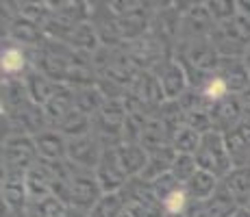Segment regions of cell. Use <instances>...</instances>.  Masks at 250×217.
<instances>
[{
	"label": "cell",
	"mask_w": 250,
	"mask_h": 217,
	"mask_svg": "<svg viewBox=\"0 0 250 217\" xmlns=\"http://www.w3.org/2000/svg\"><path fill=\"white\" fill-rule=\"evenodd\" d=\"M24 70H26V52L20 46L9 41L2 48V74L7 79H16Z\"/></svg>",
	"instance_id": "25"
},
{
	"label": "cell",
	"mask_w": 250,
	"mask_h": 217,
	"mask_svg": "<svg viewBox=\"0 0 250 217\" xmlns=\"http://www.w3.org/2000/svg\"><path fill=\"white\" fill-rule=\"evenodd\" d=\"M115 157H118L122 170L126 172L128 178H139L148 163V152L139 143H122L115 148Z\"/></svg>",
	"instance_id": "17"
},
{
	"label": "cell",
	"mask_w": 250,
	"mask_h": 217,
	"mask_svg": "<svg viewBox=\"0 0 250 217\" xmlns=\"http://www.w3.org/2000/svg\"><path fill=\"white\" fill-rule=\"evenodd\" d=\"M220 185L237 200L239 209H242V204L250 196V167H233L229 176L220 180Z\"/></svg>",
	"instance_id": "19"
},
{
	"label": "cell",
	"mask_w": 250,
	"mask_h": 217,
	"mask_svg": "<svg viewBox=\"0 0 250 217\" xmlns=\"http://www.w3.org/2000/svg\"><path fill=\"white\" fill-rule=\"evenodd\" d=\"M94 174H96V180L100 182L103 194H118V191H124V187L131 180V178L126 176V172L122 170V165H120L118 157H115V148L104 150Z\"/></svg>",
	"instance_id": "7"
},
{
	"label": "cell",
	"mask_w": 250,
	"mask_h": 217,
	"mask_svg": "<svg viewBox=\"0 0 250 217\" xmlns=\"http://www.w3.org/2000/svg\"><path fill=\"white\" fill-rule=\"evenodd\" d=\"M104 154L103 143L96 139V135H85L79 139H68V161L76 170H85V172H96L100 158Z\"/></svg>",
	"instance_id": "6"
},
{
	"label": "cell",
	"mask_w": 250,
	"mask_h": 217,
	"mask_svg": "<svg viewBox=\"0 0 250 217\" xmlns=\"http://www.w3.org/2000/svg\"><path fill=\"white\" fill-rule=\"evenodd\" d=\"M48 4H40V2H22L20 4V16L31 20L37 26H44V24L50 20V9H46Z\"/></svg>",
	"instance_id": "33"
},
{
	"label": "cell",
	"mask_w": 250,
	"mask_h": 217,
	"mask_svg": "<svg viewBox=\"0 0 250 217\" xmlns=\"http://www.w3.org/2000/svg\"><path fill=\"white\" fill-rule=\"evenodd\" d=\"M150 24H152V18H150V13H148L146 4H137L133 11L124 13V16H118V28H120L122 39L139 41Z\"/></svg>",
	"instance_id": "12"
},
{
	"label": "cell",
	"mask_w": 250,
	"mask_h": 217,
	"mask_svg": "<svg viewBox=\"0 0 250 217\" xmlns=\"http://www.w3.org/2000/svg\"><path fill=\"white\" fill-rule=\"evenodd\" d=\"M103 196L104 194L100 189V182L96 180V174L74 167V174H72L70 180V206L91 213V209L98 204Z\"/></svg>",
	"instance_id": "3"
},
{
	"label": "cell",
	"mask_w": 250,
	"mask_h": 217,
	"mask_svg": "<svg viewBox=\"0 0 250 217\" xmlns=\"http://www.w3.org/2000/svg\"><path fill=\"white\" fill-rule=\"evenodd\" d=\"M172 176L181 182L183 187L191 180L196 172H198V163H196V157L194 154H176L174 163H172Z\"/></svg>",
	"instance_id": "30"
},
{
	"label": "cell",
	"mask_w": 250,
	"mask_h": 217,
	"mask_svg": "<svg viewBox=\"0 0 250 217\" xmlns=\"http://www.w3.org/2000/svg\"><path fill=\"white\" fill-rule=\"evenodd\" d=\"M37 148V154L44 161H61L68 157V139L59 133L57 128H46L40 135L33 137Z\"/></svg>",
	"instance_id": "13"
},
{
	"label": "cell",
	"mask_w": 250,
	"mask_h": 217,
	"mask_svg": "<svg viewBox=\"0 0 250 217\" xmlns=\"http://www.w3.org/2000/svg\"><path fill=\"white\" fill-rule=\"evenodd\" d=\"M2 200H4V206H7V209L26 211V206H28L26 172H4Z\"/></svg>",
	"instance_id": "11"
},
{
	"label": "cell",
	"mask_w": 250,
	"mask_h": 217,
	"mask_svg": "<svg viewBox=\"0 0 250 217\" xmlns=\"http://www.w3.org/2000/svg\"><path fill=\"white\" fill-rule=\"evenodd\" d=\"M104 94L98 89V85L89 87H74V107L83 113H87L89 118H94L104 104Z\"/></svg>",
	"instance_id": "23"
},
{
	"label": "cell",
	"mask_w": 250,
	"mask_h": 217,
	"mask_svg": "<svg viewBox=\"0 0 250 217\" xmlns=\"http://www.w3.org/2000/svg\"><path fill=\"white\" fill-rule=\"evenodd\" d=\"M42 26L33 24L26 18L18 16L9 22V35L16 43H24V46H40L42 41Z\"/></svg>",
	"instance_id": "22"
},
{
	"label": "cell",
	"mask_w": 250,
	"mask_h": 217,
	"mask_svg": "<svg viewBox=\"0 0 250 217\" xmlns=\"http://www.w3.org/2000/svg\"><path fill=\"white\" fill-rule=\"evenodd\" d=\"M218 26L215 20L211 18L209 9L205 2H194L181 20V39L179 41H198V39H209L213 28Z\"/></svg>",
	"instance_id": "4"
},
{
	"label": "cell",
	"mask_w": 250,
	"mask_h": 217,
	"mask_svg": "<svg viewBox=\"0 0 250 217\" xmlns=\"http://www.w3.org/2000/svg\"><path fill=\"white\" fill-rule=\"evenodd\" d=\"M174 158H176V150L172 146L148 152V163H146V167H144V172L139 174V180L148 182V185L155 182L159 176H163V174H167L172 170Z\"/></svg>",
	"instance_id": "15"
},
{
	"label": "cell",
	"mask_w": 250,
	"mask_h": 217,
	"mask_svg": "<svg viewBox=\"0 0 250 217\" xmlns=\"http://www.w3.org/2000/svg\"><path fill=\"white\" fill-rule=\"evenodd\" d=\"M207 9H209L211 18L215 20V24H224L229 20H233L237 16V2L233 0H213V2H205Z\"/></svg>",
	"instance_id": "32"
},
{
	"label": "cell",
	"mask_w": 250,
	"mask_h": 217,
	"mask_svg": "<svg viewBox=\"0 0 250 217\" xmlns=\"http://www.w3.org/2000/svg\"><path fill=\"white\" fill-rule=\"evenodd\" d=\"M2 217H28V215H26V211H16V209H7L4 206Z\"/></svg>",
	"instance_id": "37"
},
{
	"label": "cell",
	"mask_w": 250,
	"mask_h": 217,
	"mask_svg": "<svg viewBox=\"0 0 250 217\" xmlns=\"http://www.w3.org/2000/svg\"><path fill=\"white\" fill-rule=\"evenodd\" d=\"M24 87H26V94H28V100L40 107H46L50 102V98L57 94L59 89V83L50 80L46 74H42L40 70H31L24 74Z\"/></svg>",
	"instance_id": "14"
},
{
	"label": "cell",
	"mask_w": 250,
	"mask_h": 217,
	"mask_svg": "<svg viewBox=\"0 0 250 217\" xmlns=\"http://www.w3.org/2000/svg\"><path fill=\"white\" fill-rule=\"evenodd\" d=\"M2 161H4V172H28L31 167H35L40 163V154H37L33 137L9 135L4 139Z\"/></svg>",
	"instance_id": "2"
},
{
	"label": "cell",
	"mask_w": 250,
	"mask_h": 217,
	"mask_svg": "<svg viewBox=\"0 0 250 217\" xmlns=\"http://www.w3.org/2000/svg\"><path fill=\"white\" fill-rule=\"evenodd\" d=\"M26 191H28V202L33 200H44L52 196V176L44 170L42 163L26 172Z\"/></svg>",
	"instance_id": "18"
},
{
	"label": "cell",
	"mask_w": 250,
	"mask_h": 217,
	"mask_svg": "<svg viewBox=\"0 0 250 217\" xmlns=\"http://www.w3.org/2000/svg\"><path fill=\"white\" fill-rule=\"evenodd\" d=\"M194 157H196V163H198V170L213 174L220 180H222L224 176H229L230 170H233V161H230V157H229L227 143H224V135L215 133V130L203 135L200 148Z\"/></svg>",
	"instance_id": "1"
},
{
	"label": "cell",
	"mask_w": 250,
	"mask_h": 217,
	"mask_svg": "<svg viewBox=\"0 0 250 217\" xmlns=\"http://www.w3.org/2000/svg\"><path fill=\"white\" fill-rule=\"evenodd\" d=\"M215 74L229 85L230 94L239 96L250 87V74L244 59H229V57H222L220 59V65L215 70Z\"/></svg>",
	"instance_id": "10"
},
{
	"label": "cell",
	"mask_w": 250,
	"mask_h": 217,
	"mask_svg": "<svg viewBox=\"0 0 250 217\" xmlns=\"http://www.w3.org/2000/svg\"><path fill=\"white\" fill-rule=\"evenodd\" d=\"M242 209H246L248 213H250V196L246 197V202H244V204H242Z\"/></svg>",
	"instance_id": "40"
},
{
	"label": "cell",
	"mask_w": 250,
	"mask_h": 217,
	"mask_svg": "<svg viewBox=\"0 0 250 217\" xmlns=\"http://www.w3.org/2000/svg\"><path fill=\"white\" fill-rule=\"evenodd\" d=\"M98 43H100V37L89 22L79 24V26L74 28V33H72V39H70L72 48H79V50H85V52L98 50Z\"/></svg>",
	"instance_id": "29"
},
{
	"label": "cell",
	"mask_w": 250,
	"mask_h": 217,
	"mask_svg": "<svg viewBox=\"0 0 250 217\" xmlns=\"http://www.w3.org/2000/svg\"><path fill=\"white\" fill-rule=\"evenodd\" d=\"M63 217H89V213H87V211L74 209V206H68V209H65V213H63Z\"/></svg>",
	"instance_id": "36"
},
{
	"label": "cell",
	"mask_w": 250,
	"mask_h": 217,
	"mask_svg": "<svg viewBox=\"0 0 250 217\" xmlns=\"http://www.w3.org/2000/svg\"><path fill=\"white\" fill-rule=\"evenodd\" d=\"M218 187H220V178H215L213 174H209L205 170H198L194 176H191V180L185 185V189H187V194H189L191 200L205 202L218 191Z\"/></svg>",
	"instance_id": "21"
},
{
	"label": "cell",
	"mask_w": 250,
	"mask_h": 217,
	"mask_svg": "<svg viewBox=\"0 0 250 217\" xmlns=\"http://www.w3.org/2000/svg\"><path fill=\"white\" fill-rule=\"evenodd\" d=\"M233 167H250V119L244 118L233 130L224 135Z\"/></svg>",
	"instance_id": "9"
},
{
	"label": "cell",
	"mask_w": 250,
	"mask_h": 217,
	"mask_svg": "<svg viewBox=\"0 0 250 217\" xmlns=\"http://www.w3.org/2000/svg\"><path fill=\"white\" fill-rule=\"evenodd\" d=\"M233 217H250V213H248L246 209H239V211H237V213H235Z\"/></svg>",
	"instance_id": "38"
},
{
	"label": "cell",
	"mask_w": 250,
	"mask_h": 217,
	"mask_svg": "<svg viewBox=\"0 0 250 217\" xmlns=\"http://www.w3.org/2000/svg\"><path fill=\"white\" fill-rule=\"evenodd\" d=\"M200 141H203V135L185 126V124H181L172 135V148L176 150V154H196L200 148Z\"/></svg>",
	"instance_id": "26"
},
{
	"label": "cell",
	"mask_w": 250,
	"mask_h": 217,
	"mask_svg": "<svg viewBox=\"0 0 250 217\" xmlns=\"http://www.w3.org/2000/svg\"><path fill=\"white\" fill-rule=\"evenodd\" d=\"M239 102H242V109H244V118L250 119V87L244 94H239Z\"/></svg>",
	"instance_id": "35"
},
{
	"label": "cell",
	"mask_w": 250,
	"mask_h": 217,
	"mask_svg": "<svg viewBox=\"0 0 250 217\" xmlns=\"http://www.w3.org/2000/svg\"><path fill=\"white\" fill-rule=\"evenodd\" d=\"M150 72L159 79L161 89H163V94H166V100H179L181 96L189 89V80H187L185 70H183V65L174 57L161 59Z\"/></svg>",
	"instance_id": "5"
},
{
	"label": "cell",
	"mask_w": 250,
	"mask_h": 217,
	"mask_svg": "<svg viewBox=\"0 0 250 217\" xmlns=\"http://www.w3.org/2000/svg\"><path fill=\"white\" fill-rule=\"evenodd\" d=\"M74 107V87L70 85H59L57 94L50 98V102L44 107L46 111V118H48V124L50 128H57L61 124V119L70 113Z\"/></svg>",
	"instance_id": "16"
},
{
	"label": "cell",
	"mask_w": 250,
	"mask_h": 217,
	"mask_svg": "<svg viewBox=\"0 0 250 217\" xmlns=\"http://www.w3.org/2000/svg\"><path fill=\"white\" fill-rule=\"evenodd\" d=\"M150 187H152V191H155V196L161 200V204H163V200H166L167 196L172 194V191H176L179 187H183L179 180H176L174 176H172V172H167V174H163V176H159L155 182H150Z\"/></svg>",
	"instance_id": "34"
},
{
	"label": "cell",
	"mask_w": 250,
	"mask_h": 217,
	"mask_svg": "<svg viewBox=\"0 0 250 217\" xmlns=\"http://www.w3.org/2000/svg\"><path fill=\"white\" fill-rule=\"evenodd\" d=\"M209 115H211L215 133L227 135L229 130H233L244 119V109H242V102H239V96L230 94L224 100H220V102L211 104Z\"/></svg>",
	"instance_id": "8"
},
{
	"label": "cell",
	"mask_w": 250,
	"mask_h": 217,
	"mask_svg": "<svg viewBox=\"0 0 250 217\" xmlns=\"http://www.w3.org/2000/svg\"><path fill=\"white\" fill-rule=\"evenodd\" d=\"M91 128H94L91 118L79 109H72L70 113L61 119L59 126H57V130H59L65 139H79V137H85V135H91Z\"/></svg>",
	"instance_id": "20"
},
{
	"label": "cell",
	"mask_w": 250,
	"mask_h": 217,
	"mask_svg": "<svg viewBox=\"0 0 250 217\" xmlns=\"http://www.w3.org/2000/svg\"><path fill=\"white\" fill-rule=\"evenodd\" d=\"M126 209V197L122 191L118 194H104L100 202L91 209L89 217H120Z\"/></svg>",
	"instance_id": "28"
},
{
	"label": "cell",
	"mask_w": 250,
	"mask_h": 217,
	"mask_svg": "<svg viewBox=\"0 0 250 217\" xmlns=\"http://www.w3.org/2000/svg\"><path fill=\"white\" fill-rule=\"evenodd\" d=\"M205 209H207V215L209 217H233L239 211V204H237V200L220 185L218 191H215L209 200H205Z\"/></svg>",
	"instance_id": "24"
},
{
	"label": "cell",
	"mask_w": 250,
	"mask_h": 217,
	"mask_svg": "<svg viewBox=\"0 0 250 217\" xmlns=\"http://www.w3.org/2000/svg\"><path fill=\"white\" fill-rule=\"evenodd\" d=\"M68 204L59 200L55 196H48L44 200H33L26 206V215L28 217H63Z\"/></svg>",
	"instance_id": "27"
},
{
	"label": "cell",
	"mask_w": 250,
	"mask_h": 217,
	"mask_svg": "<svg viewBox=\"0 0 250 217\" xmlns=\"http://www.w3.org/2000/svg\"><path fill=\"white\" fill-rule=\"evenodd\" d=\"M244 61H246V67H248V74H250V50L246 52V57H244Z\"/></svg>",
	"instance_id": "39"
},
{
	"label": "cell",
	"mask_w": 250,
	"mask_h": 217,
	"mask_svg": "<svg viewBox=\"0 0 250 217\" xmlns=\"http://www.w3.org/2000/svg\"><path fill=\"white\" fill-rule=\"evenodd\" d=\"M191 197L187 194L185 187H179L176 191H172L170 196L163 200V213L166 215H183L187 211V206H189Z\"/></svg>",
	"instance_id": "31"
}]
</instances>
